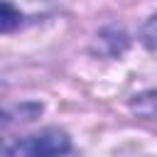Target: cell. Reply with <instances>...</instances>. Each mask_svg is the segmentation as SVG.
I'll use <instances>...</instances> for the list:
<instances>
[{
  "label": "cell",
  "mask_w": 157,
  "mask_h": 157,
  "mask_svg": "<svg viewBox=\"0 0 157 157\" xmlns=\"http://www.w3.org/2000/svg\"><path fill=\"white\" fill-rule=\"evenodd\" d=\"M142 42H145V47L157 49V15L145 22V27H142Z\"/></svg>",
  "instance_id": "4"
},
{
  "label": "cell",
  "mask_w": 157,
  "mask_h": 157,
  "mask_svg": "<svg viewBox=\"0 0 157 157\" xmlns=\"http://www.w3.org/2000/svg\"><path fill=\"white\" fill-rule=\"evenodd\" d=\"M20 22H22V12L12 2L0 0V32H12L20 27Z\"/></svg>",
  "instance_id": "2"
},
{
  "label": "cell",
  "mask_w": 157,
  "mask_h": 157,
  "mask_svg": "<svg viewBox=\"0 0 157 157\" xmlns=\"http://www.w3.org/2000/svg\"><path fill=\"white\" fill-rule=\"evenodd\" d=\"M132 110L142 118H150V120H157V91L152 93H142L132 101Z\"/></svg>",
  "instance_id": "3"
},
{
  "label": "cell",
  "mask_w": 157,
  "mask_h": 157,
  "mask_svg": "<svg viewBox=\"0 0 157 157\" xmlns=\"http://www.w3.org/2000/svg\"><path fill=\"white\" fill-rule=\"evenodd\" d=\"M0 88H2V86H0Z\"/></svg>",
  "instance_id": "6"
},
{
  "label": "cell",
  "mask_w": 157,
  "mask_h": 157,
  "mask_svg": "<svg viewBox=\"0 0 157 157\" xmlns=\"http://www.w3.org/2000/svg\"><path fill=\"white\" fill-rule=\"evenodd\" d=\"M2 150H5V147H2V145H0V152H2Z\"/></svg>",
  "instance_id": "5"
},
{
  "label": "cell",
  "mask_w": 157,
  "mask_h": 157,
  "mask_svg": "<svg viewBox=\"0 0 157 157\" xmlns=\"http://www.w3.org/2000/svg\"><path fill=\"white\" fill-rule=\"evenodd\" d=\"M69 150H71L69 137L61 130H44L39 135H29V137L20 140L7 152L10 155H39L42 157V155H61Z\"/></svg>",
  "instance_id": "1"
}]
</instances>
